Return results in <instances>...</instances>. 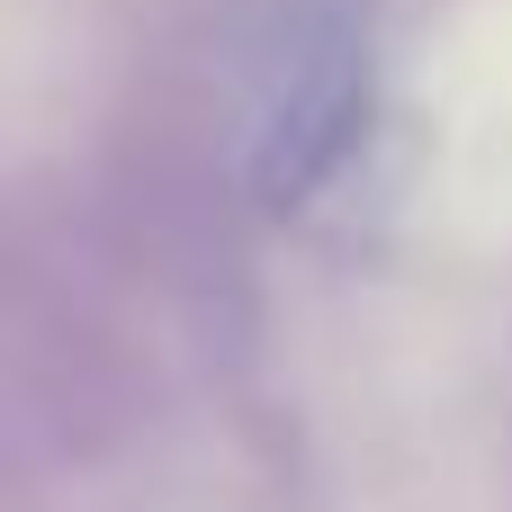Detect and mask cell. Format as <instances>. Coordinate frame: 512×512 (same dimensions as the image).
<instances>
[{
  "label": "cell",
  "instance_id": "cell-1",
  "mask_svg": "<svg viewBox=\"0 0 512 512\" xmlns=\"http://www.w3.org/2000/svg\"><path fill=\"white\" fill-rule=\"evenodd\" d=\"M369 126V63L351 45V27H324L288 54L270 108H261V135H252V189L261 207H306L360 144Z\"/></svg>",
  "mask_w": 512,
  "mask_h": 512
}]
</instances>
